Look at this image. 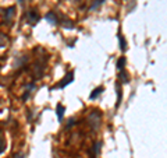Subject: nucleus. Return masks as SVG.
Masks as SVG:
<instances>
[{
  "mask_svg": "<svg viewBox=\"0 0 167 158\" xmlns=\"http://www.w3.org/2000/svg\"><path fill=\"white\" fill-rule=\"evenodd\" d=\"M46 21H47V23H49V24H51V25H57V23H58V18H57V16H56V14L54 13H47L46 14Z\"/></svg>",
  "mask_w": 167,
  "mask_h": 158,
  "instance_id": "nucleus-4",
  "label": "nucleus"
},
{
  "mask_svg": "<svg viewBox=\"0 0 167 158\" xmlns=\"http://www.w3.org/2000/svg\"><path fill=\"white\" fill-rule=\"evenodd\" d=\"M33 87H35V85H33V84H29V87H28V90H32ZM29 94H31V91H26V92H25V95H24V97H22V99H24V101H25L26 98H28V97H29Z\"/></svg>",
  "mask_w": 167,
  "mask_h": 158,
  "instance_id": "nucleus-15",
  "label": "nucleus"
},
{
  "mask_svg": "<svg viewBox=\"0 0 167 158\" xmlns=\"http://www.w3.org/2000/svg\"><path fill=\"white\" fill-rule=\"evenodd\" d=\"M102 92H103V87H97V88H95L93 91H92V92H90L89 99H92V101H93V99H96V98H97V97H99L100 94H102Z\"/></svg>",
  "mask_w": 167,
  "mask_h": 158,
  "instance_id": "nucleus-6",
  "label": "nucleus"
},
{
  "mask_svg": "<svg viewBox=\"0 0 167 158\" xmlns=\"http://www.w3.org/2000/svg\"><path fill=\"white\" fill-rule=\"evenodd\" d=\"M14 10H15L14 7H8V8H7V11H6V18H7V21H10V20H11V17L14 16Z\"/></svg>",
  "mask_w": 167,
  "mask_h": 158,
  "instance_id": "nucleus-11",
  "label": "nucleus"
},
{
  "mask_svg": "<svg viewBox=\"0 0 167 158\" xmlns=\"http://www.w3.org/2000/svg\"><path fill=\"white\" fill-rule=\"evenodd\" d=\"M72 81H74V73H72V71H70V73H68V74H67L64 78H63V81L60 83L57 87H58V88H64V87H67V85H68V84H71Z\"/></svg>",
  "mask_w": 167,
  "mask_h": 158,
  "instance_id": "nucleus-2",
  "label": "nucleus"
},
{
  "mask_svg": "<svg viewBox=\"0 0 167 158\" xmlns=\"http://www.w3.org/2000/svg\"><path fill=\"white\" fill-rule=\"evenodd\" d=\"M89 123L93 129H97V127H99V123H100V115L97 114V112H93V114L89 116Z\"/></svg>",
  "mask_w": 167,
  "mask_h": 158,
  "instance_id": "nucleus-1",
  "label": "nucleus"
},
{
  "mask_svg": "<svg viewBox=\"0 0 167 158\" xmlns=\"http://www.w3.org/2000/svg\"><path fill=\"white\" fill-rule=\"evenodd\" d=\"M74 123H75V120L70 119V120H68V123H67V126H65V129H70L71 126H74Z\"/></svg>",
  "mask_w": 167,
  "mask_h": 158,
  "instance_id": "nucleus-16",
  "label": "nucleus"
},
{
  "mask_svg": "<svg viewBox=\"0 0 167 158\" xmlns=\"http://www.w3.org/2000/svg\"><path fill=\"white\" fill-rule=\"evenodd\" d=\"M125 63H127V59H125L124 56L120 57V59H118V62H117V69L120 70V71H121V70H124V66H125Z\"/></svg>",
  "mask_w": 167,
  "mask_h": 158,
  "instance_id": "nucleus-8",
  "label": "nucleus"
},
{
  "mask_svg": "<svg viewBox=\"0 0 167 158\" xmlns=\"http://www.w3.org/2000/svg\"><path fill=\"white\" fill-rule=\"evenodd\" d=\"M117 94H118V99H117L116 108H118L120 107V102H121V88H120V85H117Z\"/></svg>",
  "mask_w": 167,
  "mask_h": 158,
  "instance_id": "nucleus-12",
  "label": "nucleus"
},
{
  "mask_svg": "<svg viewBox=\"0 0 167 158\" xmlns=\"http://www.w3.org/2000/svg\"><path fill=\"white\" fill-rule=\"evenodd\" d=\"M64 112H65V108L61 105V104H58L57 108H56V115H57V120L58 122H61L63 118H64Z\"/></svg>",
  "mask_w": 167,
  "mask_h": 158,
  "instance_id": "nucleus-5",
  "label": "nucleus"
},
{
  "mask_svg": "<svg viewBox=\"0 0 167 158\" xmlns=\"http://www.w3.org/2000/svg\"><path fill=\"white\" fill-rule=\"evenodd\" d=\"M61 25L64 27V28H68V30H72V28H74V24H72L71 21H67V20H65V21L63 23V24H61Z\"/></svg>",
  "mask_w": 167,
  "mask_h": 158,
  "instance_id": "nucleus-14",
  "label": "nucleus"
},
{
  "mask_svg": "<svg viewBox=\"0 0 167 158\" xmlns=\"http://www.w3.org/2000/svg\"><path fill=\"white\" fill-rule=\"evenodd\" d=\"M120 80H121L124 84H127V83L129 81V76L125 73V71H124V70H121V71H120Z\"/></svg>",
  "mask_w": 167,
  "mask_h": 158,
  "instance_id": "nucleus-10",
  "label": "nucleus"
},
{
  "mask_svg": "<svg viewBox=\"0 0 167 158\" xmlns=\"http://www.w3.org/2000/svg\"><path fill=\"white\" fill-rule=\"evenodd\" d=\"M39 14L36 11H29L28 13V23L31 24V25H36V23L39 21Z\"/></svg>",
  "mask_w": 167,
  "mask_h": 158,
  "instance_id": "nucleus-3",
  "label": "nucleus"
},
{
  "mask_svg": "<svg viewBox=\"0 0 167 158\" xmlns=\"http://www.w3.org/2000/svg\"><path fill=\"white\" fill-rule=\"evenodd\" d=\"M103 1H104V0H93V3H92V6L89 7V10H90V11H93V10H96L97 7H99V6H102V4H103Z\"/></svg>",
  "mask_w": 167,
  "mask_h": 158,
  "instance_id": "nucleus-9",
  "label": "nucleus"
},
{
  "mask_svg": "<svg viewBox=\"0 0 167 158\" xmlns=\"http://www.w3.org/2000/svg\"><path fill=\"white\" fill-rule=\"evenodd\" d=\"M18 1H19V4H22V3H24V1H22V0H18Z\"/></svg>",
  "mask_w": 167,
  "mask_h": 158,
  "instance_id": "nucleus-18",
  "label": "nucleus"
},
{
  "mask_svg": "<svg viewBox=\"0 0 167 158\" xmlns=\"http://www.w3.org/2000/svg\"><path fill=\"white\" fill-rule=\"evenodd\" d=\"M117 38H118V42H120V49H121L122 52L127 51V42H125L124 37H122L121 34H118V35H117Z\"/></svg>",
  "mask_w": 167,
  "mask_h": 158,
  "instance_id": "nucleus-7",
  "label": "nucleus"
},
{
  "mask_svg": "<svg viewBox=\"0 0 167 158\" xmlns=\"http://www.w3.org/2000/svg\"><path fill=\"white\" fill-rule=\"evenodd\" d=\"M6 44H7V38L3 35V34H0V48L6 46Z\"/></svg>",
  "mask_w": 167,
  "mask_h": 158,
  "instance_id": "nucleus-13",
  "label": "nucleus"
},
{
  "mask_svg": "<svg viewBox=\"0 0 167 158\" xmlns=\"http://www.w3.org/2000/svg\"><path fill=\"white\" fill-rule=\"evenodd\" d=\"M14 158H24V154H22V152H19V154H17Z\"/></svg>",
  "mask_w": 167,
  "mask_h": 158,
  "instance_id": "nucleus-17",
  "label": "nucleus"
}]
</instances>
